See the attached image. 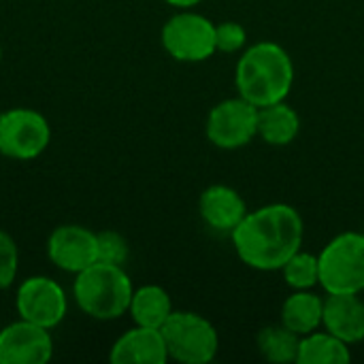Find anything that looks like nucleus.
<instances>
[{
    "label": "nucleus",
    "instance_id": "obj_24",
    "mask_svg": "<svg viewBox=\"0 0 364 364\" xmlns=\"http://www.w3.org/2000/svg\"><path fill=\"white\" fill-rule=\"evenodd\" d=\"M164 2H168L171 6H177V9H192V6L200 4L203 0H164Z\"/></svg>",
    "mask_w": 364,
    "mask_h": 364
},
{
    "label": "nucleus",
    "instance_id": "obj_25",
    "mask_svg": "<svg viewBox=\"0 0 364 364\" xmlns=\"http://www.w3.org/2000/svg\"><path fill=\"white\" fill-rule=\"evenodd\" d=\"M0 62H2V45H0Z\"/></svg>",
    "mask_w": 364,
    "mask_h": 364
},
{
    "label": "nucleus",
    "instance_id": "obj_4",
    "mask_svg": "<svg viewBox=\"0 0 364 364\" xmlns=\"http://www.w3.org/2000/svg\"><path fill=\"white\" fill-rule=\"evenodd\" d=\"M320 286L326 294L364 292V232L348 230L331 239L318 254Z\"/></svg>",
    "mask_w": 364,
    "mask_h": 364
},
{
    "label": "nucleus",
    "instance_id": "obj_8",
    "mask_svg": "<svg viewBox=\"0 0 364 364\" xmlns=\"http://www.w3.org/2000/svg\"><path fill=\"white\" fill-rule=\"evenodd\" d=\"M205 132L220 149H241L258 136V107L241 96L226 98L209 111Z\"/></svg>",
    "mask_w": 364,
    "mask_h": 364
},
{
    "label": "nucleus",
    "instance_id": "obj_10",
    "mask_svg": "<svg viewBox=\"0 0 364 364\" xmlns=\"http://www.w3.org/2000/svg\"><path fill=\"white\" fill-rule=\"evenodd\" d=\"M47 256L66 273H81L98 262V232L79 224L58 226L47 239Z\"/></svg>",
    "mask_w": 364,
    "mask_h": 364
},
{
    "label": "nucleus",
    "instance_id": "obj_5",
    "mask_svg": "<svg viewBox=\"0 0 364 364\" xmlns=\"http://www.w3.org/2000/svg\"><path fill=\"white\" fill-rule=\"evenodd\" d=\"M160 331L171 360L207 364L218 356L220 335L215 326L194 311H173Z\"/></svg>",
    "mask_w": 364,
    "mask_h": 364
},
{
    "label": "nucleus",
    "instance_id": "obj_26",
    "mask_svg": "<svg viewBox=\"0 0 364 364\" xmlns=\"http://www.w3.org/2000/svg\"><path fill=\"white\" fill-rule=\"evenodd\" d=\"M0 115H2V111H0Z\"/></svg>",
    "mask_w": 364,
    "mask_h": 364
},
{
    "label": "nucleus",
    "instance_id": "obj_13",
    "mask_svg": "<svg viewBox=\"0 0 364 364\" xmlns=\"http://www.w3.org/2000/svg\"><path fill=\"white\" fill-rule=\"evenodd\" d=\"M198 211H200L203 222L211 230L230 235L247 215V205L235 188L215 183V186H209L200 194Z\"/></svg>",
    "mask_w": 364,
    "mask_h": 364
},
{
    "label": "nucleus",
    "instance_id": "obj_23",
    "mask_svg": "<svg viewBox=\"0 0 364 364\" xmlns=\"http://www.w3.org/2000/svg\"><path fill=\"white\" fill-rule=\"evenodd\" d=\"M128 258V243L122 235L105 230L98 232V260L109 264H122Z\"/></svg>",
    "mask_w": 364,
    "mask_h": 364
},
{
    "label": "nucleus",
    "instance_id": "obj_7",
    "mask_svg": "<svg viewBox=\"0 0 364 364\" xmlns=\"http://www.w3.org/2000/svg\"><path fill=\"white\" fill-rule=\"evenodd\" d=\"M51 143L47 117L28 107H15L0 115V154L11 160H34Z\"/></svg>",
    "mask_w": 364,
    "mask_h": 364
},
{
    "label": "nucleus",
    "instance_id": "obj_21",
    "mask_svg": "<svg viewBox=\"0 0 364 364\" xmlns=\"http://www.w3.org/2000/svg\"><path fill=\"white\" fill-rule=\"evenodd\" d=\"M19 271V250L15 239L0 230V290H6L13 286Z\"/></svg>",
    "mask_w": 364,
    "mask_h": 364
},
{
    "label": "nucleus",
    "instance_id": "obj_14",
    "mask_svg": "<svg viewBox=\"0 0 364 364\" xmlns=\"http://www.w3.org/2000/svg\"><path fill=\"white\" fill-rule=\"evenodd\" d=\"M322 326L348 346L364 341V299L360 294H326Z\"/></svg>",
    "mask_w": 364,
    "mask_h": 364
},
{
    "label": "nucleus",
    "instance_id": "obj_11",
    "mask_svg": "<svg viewBox=\"0 0 364 364\" xmlns=\"http://www.w3.org/2000/svg\"><path fill=\"white\" fill-rule=\"evenodd\" d=\"M53 356L49 328L17 320L0 331V364H45Z\"/></svg>",
    "mask_w": 364,
    "mask_h": 364
},
{
    "label": "nucleus",
    "instance_id": "obj_17",
    "mask_svg": "<svg viewBox=\"0 0 364 364\" xmlns=\"http://www.w3.org/2000/svg\"><path fill=\"white\" fill-rule=\"evenodd\" d=\"M173 301L171 294L154 284L141 286L132 292L128 314L136 326H147V328H162L166 320L173 314Z\"/></svg>",
    "mask_w": 364,
    "mask_h": 364
},
{
    "label": "nucleus",
    "instance_id": "obj_18",
    "mask_svg": "<svg viewBox=\"0 0 364 364\" xmlns=\"http://www.w3.org/2000/svg\"><path fill=\"white\" fill-rule=\"evenodd\" d=\"M352 360L350 346L328 333L314 331L305 337H301V348H299V364H343Z\"/></svg>",
    "mask_w": 364,
    "mask_h": 364
},
{
    "label": "nucleus",
    "instance_id": "obj_12",
    "mask_svg": "<svg viewBox=\"0 0 364 364\" xmlns=\"http://www.w3.org/2000/svg\"><path fill=\"white\" fill-rule=\"evenodd\" d=\"M109 360L113 364H164L171 358L160 328L134 324L111 346Z\"/></svg>",
    "mask_w": 364,
    "mask_h": 364
},
{
    "label": "nucleus",
    "instance_id": "obj_1",
    "mask_svg": "<svg viewBox=\"0 0 364 364\" xmlns=\"http://www.w3.org/2000/svg\"><path fill=\"white\" fill-rule=\"evenodd\" d=\"M303 237V218L286 203H273L247 211L241 224L230 232L241 262L264 273L282 271V267L301 250Z\"/></svg>",
    "mask_w": 364,
    "mask_h": 364
},
{
    "label": "nucleus",
    "instance_id": "obj_6",
    "mask_svg": "<svg viewBox=\"0 0 364 364\" xmlns=\"http://www.w3.org/2000/svg\"><path fill=\"white\" fill-rule=\"evenodd\" d=\"M164 51L177 62H205L218 53L215 23L190 9L166 19L160 32Z\"/></svg>",
    "mask_w": 364,
    "mask_h": 364
},
{
    "label": "nucleus",
    "instance_id": "obj_19",
    "mask_svg": "<svg viewBox=\"0 0 364 364\" xmlns=\"http://www.w3.org/2000/svg\"><path fill=\"white\" fill-rule=\"evenodd\" d=\"M256 346L264 360L273 364H292L299 358L301 337L279 322L264 326L256 337Z\"/></svg>",
    "mask_w": 364,
    "mask_h": 364
},
{
    "label": "nucleus",
    "instance_id": "obj_2",
    "mask_svg": "<svg viewBox=\"0 0 364 364\" xmlns=\"http://www.w3.org/2000/svg\"><path fill=\"white\" fill-rule=\"evenodd\" d=\"M235 85L239 96L258 109L282 102L294 85V62L279 43H254L243 49L237 62Z\"/></svg>",
    "mask_w": 364,
    "mask_h": 364
},
{
    "label": "nucleus",
    "instance_id": "obj_22",
    "mask_svg": "<svg viewBox=\"0 0 364 364\" xmlns=\"http://www.w3.org/2000/svg\"><path fill=\"white\" fill-rule=\"evenodd\" d=\"M215 45L222 53L243 51L247 45V30L239 21H222L215 23Z\"/></svg>",
    "mask_w": 364,
    "mask_h": 364
},
{
    "label": "nucleus",
    "instance_id": "obj_15",
    "mask_svg": "<svg viewBox=\"0 0 364 364\" xmlns=\"http://www.w3.org/2000/svg\"><path fill=\"white\" fill-rule=\"evenodd\" d=\"M324 318V299L318 296L311 290H294L282 305L279 322L296 333L299 337H305L322 326Z\"/></svg>",
    "mask_w": 364,
    "mask_h": 364
},
{
    "label": "nucleus",
    "instance_id": "obj_16",
    "mask_svg": "<svg viewBox=\"0 0 364 364\" xmlns=\"http://www.w3.org/2000/svg\"><path fill=\"white\" fill-rule=\"evenodd\" d=\"M301 132V117L286 100L258 109V136L273 147L290 145Z\"/></svg>",
    "mask_w": 364,
    "mask_h": 364
},
{
    "label": "nucleus",
    "instance_id": "obj_3",
    "mask_svg": "<svg viewBox=\"0 0 364 364\" xmlns=\"http://www.w3.org/2000/svg\"><path fill=\"white\" fill-rule=\"evenodd\" d=\"M132 292V279L128 277L124 267L100 260L77 273L73 284L77 307L85 316L100 322L117 320L128 314Z\"/></svg>",
    "mask_w": 364,
    "mask_h": 364
},
{
    "label": "nucleus",
    "instance_id": "obj_9",
    "mask_svg": "<svg viewBox=\"0 0 364 364\" xmlns=\"http://www.w3.org/2000/svg\"><path fill=\"white\" fill-rule=\"evenodd\" d=\"M15 309L21 320L51 331L66 318L68 301L64 288L55 279L34 275L19 284L15 294Z\"/></svg>",
    "mask_w": 364,
    "mask_h": 364
},
{
    "label": "nucleus",
    "instance_id": "obj_20",
    "mask_svg": "<svg viewBox=\"0 0 364 364\" xmlns=\"http://www.w3.org/2000/svg\"><path fill=\"white\" fill-rule=\"evenodd\" d=\"M282 275L292 290H314L320 286V262L309 252H296L284 267Z\"/></svg>",
    "mask_w": 364,
    "mask_h": 364
}]
</instances>
